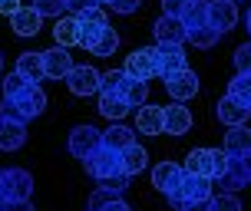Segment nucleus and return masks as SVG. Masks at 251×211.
<instances>
[{"label": "nucleus", "instance_id": "de8ad7c7", "mask_svg": "<svg viewBox=\"0 0 251 211\" xmlns=\"http://www.w3.org/2000/svg\"><path fill=\"white\" fill-rule=\"evenodd\" d=\"M0 73H3V56H0Z\"/></svg>", "mask_w": 251, "mask_h": 211}, {"label": "nucleus", "instance_id": "dca6fc26", "mask_svg": "<svg viewBox=\"0 0 251 211\" xmlns=\"http://www.w3.org/2000/svg\"><path fill=\"white\" fill-rule=\"evenodd\" d=\"M162 125H165V109L162 106H139L136 132H142V136H162Z\"/></svg>", "mask_w": 251, "mask_h": 211}, {"label": "nucleus", "instance_id": "7c9ffc66", "mask_svg": "<svg viewBox=\"0 0 251 211\" xmlns=\"http://www.w3.org/2000/svg\"><path fill=\"white\" fill-rule=\"evenodd\" d=\"M225 96H231V99L245 102V106H251V76L248 73H238L231 83H228V93Z\"/></svg>", "mask_w": 251, "mask_h": 211}, {"label": "nucleus", "instance_id": "5701e85b", "mask_svg": "<svg viewBox=\"0 0 251 211\" xmlns=\"http://www.w3.org/2000/svg\"><path fill=\"white\" fill-rule=\"evenodd\" d=\"M119 96H123V102L132 109V106H142V102L149 99V86H146V79H132V76H126L123 86H119Z\"/></svg>", "mask_w": 251, "mask_h": 211}, {"label": "nucleus", "instance_id": "2f4dec72", "mask_svg": "<svg viewBox=\"0 0 251 211\" xmlns=\"http://www.w3.org/2000/svg\"><path fill=\"white\" fill-rule=\"evenodd\" d=\"M33 10L40 17H56L60 20L63 13H66V0H33Z\"/></svg>", "mask_w": 251, "mask_h": 211}, {"label": "nucleus", "instance_id": "79ce46f5", "mask_svg": "<svg viewBox=\"0 0 251 211\" xmlns=\"http://www.w3.org/2000/svg\"><path fill=\"white\" fill-rule=\"evenodd\" d=\"M0 211H33V205L30 201H3Z\"/></svg>", "mask_w": 251, "mask_h": 211}, {"label": "nucleus", "instance_id": "c85d7f7f", "mask_svg": "<svg viewBox=\"0 0 251 211\" xmlns=\"http://www.w3.org/2000/svg\"><path fill=\"white\" fill-rule=\"evenodd\" d=\"M116 50H119V33H116L113 26L106 23V26H102V33L96 37V43H93V50H89V53H93V56H113Z\"/></svg>", "mask_w": 251, "mask_h": 211}, {"label": "nucleus", "instance_id": "473e14b6", "mask_svg": "<svg viewBox=\"0 0 251 211\" xmlns=\"http://www.w3.org/2000/svg\"><path fill=\"white\" fill-rule=\"evenodd\" d=\"M126 73L123 70H109V73H100V93H119Z\"/></svg>", "mask_w": 251, "mask_h": 211}, {"label": "nucleus", "instance_id": "f704fd0d", "mask_svg": "<svg viewBox=\"0 0 251 211\" xmlns=\"http://www.w3.org/2000/svg\"><path fill=\"white\" fill-rule=\"evenodd\" d=\"M113 198H119L116 191H109V188H96V191L89 195V205H86V208H89V211H102Z\"/></svg>", "mask_w": 251, "mask_h": 211}, {"label": "nucleus", "instance_id": "f257e3e1", "mask_svg": "<svg viewBox=\"0 0 251 211\" xmlns=\"http://www.w3.org/2000/svg\"><path fill=\"white\" fill-rule=\"evenodd\" d=\"M47 109V93L37 86V83H26L17 96L0 102V116L3 119H13V122H30V119H37L40 112Z\"/></svg>", "mask_w": 251, "mask_h": 211}, {"label": "nucleus", "instance_id": "f03ea898", "mask_svg": "<svg viewBox=\"0 0 251 211\" xmlns=\"http://www.w3.org/2000/svg\"><path fill=\"white\" fill-rule=\"evenodd\" d=\"M182 168H185L188 175H201V178L218 182V178L225 175V168H228V155L218 152V149H192Z\"/></svg>", "mask_w": 251, "mask_h": 211}, {"label": "nucleus", "instance_id": "f3484780", "mask_svg": "<svg viewBox=\"0 0 251 211\" xmlns=\"http://www.w3.org/2000/svg\"><path fill=\"white\" fill-rule=\"evenodd\" d=\"M40 20H43V17H40L33 7H24V3L10 13V26H13L17 37H37L40 33Z\"/></svg>", "mask_w": 251, "mask_h": 211}, {"label": "nucleus", "instance_id": "393cba45", "mask_svg": "<svg viewBox=\"0 0 251 211\" xmlns=\"http://www.w3.org/2000/svg\"><path fill=\"white\" fill-rule=\"evenodd\" d=\"M53 37H56V47H63V50L79 47V26H76V17H60L56 26H53Z\"/></svg>", "mask_w": 251, "mask_h": 211}, {"label": "nucleus", "instance_id": "4be33fe9", "mask_svg": "<svg viewBox=\"0 0 251 211\" xmlns=\"http://www.w3.org/2000/svg\"><path fill=\"white\" fill-rule=\"evenodd\" d=\"M13 73H20L26 83H40V79H47V76H43V56H40V53H20Z\"/></svg>", "mask_w": 251, "mask_h": 211}, {"label": "nucleus", "instance_id": "6ab92c4d", "mask_svg": "<svg viewBox=\"0 0 251 211\" xmlns=\"http://www.w3.org/2000/svg\"><path fill=\"white\" fill-rule=\"evenodd\" d=\"M26 142V125L0 116V152H17Z\"/></svg>", "mask_w": 251, "mask_h": 211}, {"label": "nucleus", "instance_id": "a18cd8bd", "mask_svg": "<svg viewBox=\"0 0 251 211\" xmlns=\"http://www.w3.org/2000/svg\"><path fill=\"white\" fill-rule=\"evenodd\" d=\"M185 211H208V201H195V205H188Z\"/></svg>", "mask_w": 251, "mask_h": 211}, {"label": "nucleus", "instance_id": "8fccbe9b", "mask_svg": "<svg viewBox=\"0 0 251 211\" xmlns=\"http://www.w3.org/2000/svg\"><path fill=\"white\" fill-rule=\"evenodd\" d=\"M231 3H238V0H231Z\"/></svg>", "mask_w": 251, "mask_h": 211}, {"label": "nucleus", "instance_id": "423d86ee", "mask_svg": "<svg viewBox=\"0 0 251 211\" xmlns=\"http://www.w3.org/2000/svg\"><path fill=\"white\" fill-rule=\"evenodd\" d=\"M245 185H251V155H238V159L228 155V168H225V175L218 178V188L228 191V195H235V191H241Z\"/></svg>", "mask_w": 251, "mask_h": 211}, {"label": "nucleus", "instance_id": "cd10ccee", "mask_svg": "<svg viewBox=\"0 0 251 211\" xmlns=\"http://www.w3.org/2000/svg\"><path fill=\"white\" fill-rule=\"evenodd\" d=\"M100 112L109 119V122H119L123 116H129V106L123 102L119 93H100Z\"/></svg>", "mask_w": 251, "mask_h": 211}, {"label": "nucleus", "instance_id": "ddd939ff", "mask_svg": "<svg viewBox=\"0 0 251 211\" xmlns=\"http://www.w3.org/2000/svg\"><path fill=\"white\" fill-rule=\"evenodd\" d=\"M182 175H185V168L178 162H159L152 168V185H155V191H162V195H172L178 188V182H182Z\"/></svg>", "mask_w": 251, "mask_h": 211}, {"label": "nucleus", "instance_id": "a19ab883", "mask_svg": "<svg viewBox=\"0 0 251 211\" xmlns=\"http://www.w3.org/2000/svg\"><path fill=\"white\" fill-rule=\"evenodd\" d=\"M89 7H100V0H66V10H73V13H83Z\"/></svg>", "mask_w": 251, "mask_h": 211}, {"label": "nucleus", "instance_id": "e433bc0d", "mask_svg": "<svg viewBox=\"0 0 251 211\" xmlns=\"http://www.w3.org/2000/svg\"><path fill=\"white\" fill-rule=\"evenodd\" d=\"M24 86H26V79H24V76H20V73H10L7 79H3V99L17 96V93H20Z\"/></svg>", "mask_w": 251, "mask_h": 211}, {"label": "nucleus", "instance_id": "1a4fd4ad", "mask_svg": "<svg viewBox=\"0 0 251 211\" xmlns=\"http://www.w3.org/2000/svg\"><path fill=\"white\" fill-rule=\"evenodd\" d=\"M66 86L73 96H93V93H100V70H93V66H73L70 73H66Z\"/></svg>", "mask_w": 251, "mask_h": 211}, {"label": "nucleus", "instance_id": "09e8293b", "mask_svg": "<svg viewBox=\"0 0 251 211\" xmlns=\"http://www.w3.org/2000/svg\"><path fill=\"white\" fill-rule=\"evenodd\" d=\"M100 3H109V0H100Z\"/></svg>", "mask_w": 251, "mask_h": 211}, {"label": "nucleus", "instance_id": "b1692460", "mask_svg": "<svg viewBox=\"0 0 251 211\" xmlns=\"http://www.w3.org/2000/svg\"><path fill=\"white\" fill-rule=\"evenodd\" d=\"M178 20L185 26V33L195 26H208V0H188V7L178 13Z\"/></svg>", "mask_w": 251, "mask_h": 211}, {"label": "nucleus", "instance_id": "39448f33", "mask_svg": "<svg viewBox=\"0 0 251 211\" xmlns=\"http://www.w3.org/2000/svg\"><path fill=\"white\" fill-rule=\"evenodd\" d=\"M152 60H155V76H162V79H169L178 70H185V50L178 43H155L152 47Z\"/></svg>", "mask_w": 251, "mask_h": 211}, {"label": "nucleus", "instance_id": "a211bd4d", "mask_svg": "<svg viewBox=\"0 0 251 211\" xmlns=\"http://www.w3.org/2000/svg\"><path fill=\"white\" fill-rule=\"evenodd\" d=\"M152 30H155V40H159V43H178V47L185 43V26H182V20H178V17L162 13V17L155 20V26H152Z\"/></svg>", "mask_w": 251, "mask_h": 211}, {"label": "nucleus", "instance_id": "9b49d317", "mask_svg": "<svg viewBox=\"0 0 251 211\" xmlns=\"http://www.w3.org/2000/svg\"><path fill=\"white\" fill-rule=\"evenodd\" d=\"M165 89H169V96L176 102H185V99H192L195 93H199V76L192 73V70H178V73H172L169 79H165Z\"/></svg>", "mask_w": 251, "mask_h": 211}, {"label": "nucleus", "instance_id": "20e7f679", "mask_svg": "<svg viewBox=\"0 0 251 211\" xmlns=\"http://www.w3.org/2000/svg\"><path fill=\"white\" fill-rule=\"evenodd\" d=\"M33 175L26 168H3L0 172V198L3 201H30Z\"/></svg>", "mask_w": 251, "mask_h": 211}, {"label": "nucleus", "instance_id": "412c9836", "mask_svg": "<svg viewBox=\"0 0 251 211\" xmlns=\"http://www.w3.org/2000/svg\"><path fill=\"white\" fill-rule=\"evenodd\" d=\"M188 129H192V112H188L185 106H169V109H165L162 132H169V136H185Z\"/></svg>", "mask_w": 251, "mask_h": 211}, {"label": "nucleus", "instance_id": "c9c22d12", "mask_svg": "<svg viewBox=\"0 0 251 211\" xmlns=\"http://www.w3.org/2000/svg\"><path fill=\"white\" fill-rule=\"evenodd\" d=\"M235 66H238V73L251 76V43H241L238 50H235Z\"/></svg>", "mask_w": 251, "mask_h": 211}, {"label": "nucleus", "instance_id": "37998d69", "mask_svg": "<svg viewBox=\"0 0 251 211\" xmlns=\"http://www.w3.org/2000/svg\"><path fill=\"white\" fill-rule=\"evenodd\" d=\"M102 211H132V208H129V205H126L123 198H113V201H109V205H106Z\"/></svg>", "mask_w": 251, "mask_h": 211}, {"label": "nucleus", "instance_id": "c03bdc74", "mask_svg": "<svg viewBox=\"0 0 251 211\" xmlns=\"http://www.w3.org/2000/svg\"><path fill=\"white\" fill-rule=\"evenodd\" d=\"M17 7H20V0H0V13H7V17H10Z\"/></svg>", "mask_w": 251, "mask_h": 211}, {"label": "nucleus", "instance_id": "7ed1b4c3", "mask_svg": "<svg viewBox=\"0 0 251 211\" xmlns=\"http://www.w3.org/2000/svg\"><path fill=\"white\" fill-rule=\"evenodd\" d=\"M212 178H201V175H182V182H178V188L169 195V201H172V208L185 211L188 205H195V201H208L212 198Z\"/></svg>", "mask_w": 251, "mask_h": 211}, {"label": "nucleus", "instance_id": "4c0bfd02", "mask_svg": "<svg viewBox=\"0 0 251 211\" xmlns=\"http://www.w3.org/2000/svg\"><path fill=\"white\" fill-rule=\"evenodd\" d=\"M76 20H79V23H106V13H102L100 7H89V10L76 13Z\"/></svg>", "mask_w": 251, "mask_h": 211}, {"label": "nucleus", "instance_id": "f8f14e48", "mask_svg": "<svg viewBox=\"0 0 251 211\" xmlns=\"http://www.w3.org/2000/svg\"><path fill=\"white\" fill-rule=\"evenodd\" d=\"M238 23V3L231 0H212L208 3V26H215L218 33H228Z\"/></svg>", "mask_w": 251, "mask_h": 211}, {"label": "nucleus", "instance_id": "58836bf2", "mask_svg": "<svg viewBox=\"0 0 251 211\" xmlns=\"http://www.w3.org/2000/svg\"><path fill=\"white\" fill-rule=\"evenodd\" d=\"M109 7H113L116 13H136L139 7H142V0H109Z\"/></svg>", "mask_w": 251, "mask_h": 211}, {"label": "nucleus", "instance_id": "6e6552de", "mask_svg": "<svg viewBox=\"0 0 251 211\" xmlns=\"http://www.w3.org/2000/svg\"><path fill=\"white\" fill-rule=\"evenodd\" d=\"M100 145H102V132L93 129V125H76L73 132H70V155L79 159V162L89 159Z\"/></svg>", "mask_w": 251, "mask_h": 211}, {"label": "nucleus", "instance_id": "aec40b11", "mask_svg": "<svg viewBox=\"0 0 251 211\" xmlns=\"http://www.w3.org/2000/svg\"><path fill=\"white\" fill-rule=\"evenodd\" d=\"M225 155L238 159V155H251V129L248 125H235L225 132Z\"/></svg>", "mask_w": 251, "mask_h": 211}, {"label": "nucleus", "instance_id": "ea45409f", "mask_svg": "<svg viewBox=\"0 0 251 211\" xmlns=\"http://www.w3.org/2000/svg\"><path fill=\"white\" fill-rule=\"evenodd\" d=\"M185 7H188V0H162V13H169V17H178Z\"/></svg>", "mask_w": 251, "mask_h": 211}, {"label": "nucleus", "instance_id": "2eb2a0df", "mask_svg": "<svg viewBox=\"0 0 251 211\" xmlns=\"http://www.w3.org/2000/svg\"><path fill=\"white\" fill-rule=\"evenodd\" d=\"M123 73H126V76H132V79H149V76H155V60H152V47L129 53V56H126Z\"/></svg>", "mask_w": 251, "mask_h": 211}, {"label": "nucleus", "instance_id": "a878e982", "mask_svg": "<svg viewBox=\"0 0 251 211\" xmlns=\"http://www.w3.org/2000/svg\"><path fill=\"white\" fill-rule=\"evenodd\" d=\"M102 145L113 152H123L129 145H136V132L132 129H126V125H109L106 132H102Z\"/></svg>", "mask_w": 251, "mask_h": 211}, {"label": "nucleus", "instance_id": "0eeeda50", "mask_svg": "<svg viewBox=\"0 0 251 211\" xmlns=\"http://www.w3.org/2000/svg\"><path fill=\"white\" fill-rule=\"evenodd\" d=\"M83 165H86V172L96 178V182H102V178H113V175L123 172V165H119V152L106 149V145H100V149L93 152L89 159H83ZM126 175V172H123Z\"/></svg>", "mask_w": 251, "mask_h": 211}, {"label": "nucleus", "instance_id": "9d476101", "mask_svg": "<svg viewBox=\"0 0 251 211\" xmlns=\"http://www.w3.org/2000/svg\"><path fill=\"white\" fill-rule=\"evenodd\" d=\"M40 56H43V76H47V79H66V73L76 66L73 56H70V50H63V47L43 50Z\"/></svg>", "mask_w": 251, "mask_h": 211}, {"label": "nucleus", "instance_id": "72a5a7b5", "mask_svg": "<svg viewBox=\"0 0 251 211\" xmlns=\"http://www.w3.org/2000/svg\"><path fill=\"white\" fill-rule=\"evenodd\" d=\"M208 211H241V201L235 195H218V198H208Z\"/></svg>", "mask_w": 251, "mask_h": 211}, {"label": "nucleus", "instance_id": "49530a36", "mask_svg": "<svg viewBox=\"0 0 251 211\" xmlns=\"http://www.w3.org/2000/svg\"><path fill=\"white\" fill-rule=\"evenodd\" d=\"M245 23H248V33H251V10H248V17H245Z\"/></svg>", "mask_w": 251, "mask_h": 211}, {"label": "nucleus", "instance_id": "bb28decb", "mask_svg": "<svg viewBox=\"0 0 251 211\" xmlns=\"http://www.w3.org/2000/svg\"><path fill=\"white\" fill-rule=\"evenodd\" d=\"M146 162H149V155H146L142 145H129V149L119 152V165H123V172L129 175V178L142 172V168H146Z\"/></svg>", "mask_w": 251, "mask_h": 211}, {"label": "nucleus", "instance_id": "c756f323", "mask_svg": "<svg viewBox=\"0 0 251 211\" xmlns=\"http://www.w3.org/2000/svg\"><path fill=\"white\" fill-rule=\"evenodd\" d=\"M218 37H222V33H218L215 26H195V30L185 33V40L195 47V50H212L215 43H218Z\"/></svg>", "mask_w": 251, "mask_h": 211}, {"label": "nucleus", "instance_id": "4468645a", "mask_svg": "<svg viewBox=\"0 0 251 211\" xmlns=\"http://www.w3.org/2000/svg\"><path fill=\"white\" fill-rule=\"evenodd\" d=\"M215 116H218V122H225L228 129H235V125H248L251 106H245V102L225 96V99H218V106H215Z\"/></svg>", "mask_w": 251, "mask_h": 211}]
</instances>
